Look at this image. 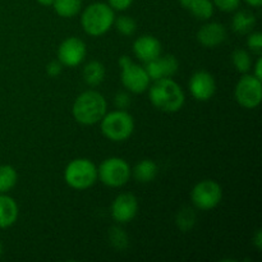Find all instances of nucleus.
Returning <instances> with one entry per match:
<instances>
[{
  "label": "nucleus",
  "instance_id": "nucleus-28",
  "mask_svg": "<svg viewBox=\"0 0 262 262\" xmlns=\"http://www.w3.org/2000/svg\"><path fill=\"white\" fill-rule=\"evenodd\" d=\"M212 4L223 12H233L238 9L241 0H212Z\"/></svg>",
  "mask_w": 262,
  "mask_h": 262
},
{
  "label": "nucleus",
  "instance_id": "nucleus-15",
  "mask_svg": "<svg viewBox=\"0 0 262 262\" xmlns=\"http://www.w3.org/2000/svg\"><path fill=\"white\" fill-rule=\"evenodd\" d=\"M227 38V30L222 23L211 22L202 26L197 32V40L205 48H216Z\"/></svg>",
  "mask_w": 262,
  "mask_h": 262
},
{
  "label": "nucleus",
  "instance_id": "nucleus-33",
  "mask_svg": "<svg viewBox=\"0 0 262 262\" xmlns=\"http://www.w3.org/2000/svg\"><path fill=\"white\" fill-rule=\"evenodd\" d=\"M261 69H262V58H258L257 63H256V66H255V74H253V76L258 79H262Z\"/></svg>",
  "mask_w": 262,
  "mask_h": 262
},
{
  "label": "nucleus",
  "instance_id": "nucleus-20",
  "mask_svg": "<svg viewBox=\"0 0 262 262\" xmlns=\"http://www.w3.org/2000/svg\"><path fill=\"white\" fill-rule=\"evenodd\" d=\"M55 13L63 18H72L79 13L82 0H54L53 5Z\"/></svg>",
  "mask_w": 262,
  "mask_h": 262
},
{
  "label": "nucleus",
  "instance_id": "nucleus-3",
  "mask_svg": "<svg viewBox=\"0 0 262 262\" xmlns=\"http://www.w3.org/2000/svg\"><path fill=\"white\" fill-rule=\"evenodd\" d=\"M114 10L105 3H92L83 10L81 17L82 27L90 36H101L114 25Z\"/></svg>",
  "mask_w": 262,
  "mask_h": 262
},
{
  "label": "nucleus",
  "instance_id": "nucleus-21",
  "mask_svg": "<svg viewBox=\"0 0 262 262\" xmlns=\"http://www.w3.org/2000/svg\"><path fill=\"white\" fill-rule=\"evenodd\" d=\"M18 174L12 165H0V193H7L17 184Z\"/></svg>",
  "mask_w": 262,
  "mask_h": 262
},
{
  "label": "nucleus",
  "instance_id": "nucleus-19",
  "mask_svg": "<svg viewBox=\"0 0 262 262\" xmlns=\"http://www.w3.org/2000/svg\"><path fill=\"white\" fill-rule=\"evenodd\" d=\"M105 78V67L100 61L92 60L83 68V79L90 86H97Z\"/></svg>",
  "mask_w": 262,
  "mask_h": 262
},
{
  "label": "nucleus",
  "instance_id": "nucleus-6",
  "mask_svg": "<svg viewBox=\"0 0 262 262\" xmlns=\"http://www.w3.org/2000/svg\"><path fill=\"white\" fill-rule=\"evenodd\" d=\"M129 164L120 158H109L104 160L97 169V177L107 187H122L130 178Z\"/></svg>",
  "mask_w": 262,
  "mask_h": 262
},
{
  "label": "nucleus",
  "instance_id": "nucleus-11",
  "mask_svg": "<svg viewBox=\"0 0 262 262\" xmlns=\"http://www.w3.org/2000/svg\"><path fill=\"white\" fill-rule=\"evenodd\" d=\"M138 211V201L132 193H122L112 205V216L119 224L132 222Z\"/></svg>",
  "mask_w": 262,
  "mask_h": 262
},
{
  "label": "nucleus",
  "instance_id": "nucleus-25",
  "mask_svg": "<svg viewBox=\"0 0 262 262\" xmlns=\"http://www.w3.org/2000/svg\"><path fill=\"white\" fill-rule=\"evenodd\" d=\"M194 222H196V215L189 209L182 210L178 214V216H177V224H178L179 229L184 230V232L191 229L193 227Z\"/></svg>",
  "mask_w": 262,
  "mask_h": 262
},
{
  "label": "nucleus",
  "instance_id": "nucleus-34",
  "mask_svg": "<svg viewBox=\"0 0 262 262\" xmlns=\"http://www.w3.org/2000/svg\"><path fill=\"white\" fill-rule=\"evenodd\" d=\"M246 3H247L248 5H251V7L255 8H260L262 5V0H246Z\"/></svg>",
  "mask_w": 262,
  "mask_h": 262
},
{
  "label": "nucleus",
  "instance_id": "nucleus-32",
  "mask_svg": "<svg viewBox=\"0 0 262 262\" xmlns=\"http://www.w3.org/2000/svg\"><path fill=\"white\" fill-rule=\"evenodd\" d=\"M253 245L256 246V248L257 250H261L262 248V233L261 230H257L255 234V237H253Z\"/></svg>",
  "mask_w": 262,
  "mask_h": 262
},
{
  "label": "nucleus",
  "instance_id": "nucleus-23",
  "mask_svg": "<svg viewBox=\"0 0 262 262\" xmlns=\"http://www.w3.org/2000/svg\"><path fill=\"white\" fill-rule=\"evenodd\" d=\"M232 61L234 64L235 69L241 73H247L251 69V56L243 49H237L232 55Z\"/></svg>",
  "mask_w": 262,
  "mask_h": 262
},
{
  "label": "nucleus",
  "instance_id": "nucleus-18",
  "mask_svg": "<svg viewBox=\"0 0 262 262\" xmlns=\"http://www.w3.org/2000/svg\"><path fill=\"white\" fill-rule=\"evenodd\" d=\"M256 25V17L253 13L248 12V10H239L237 14L233 17L232 27L237 33H248L253 30Z\"/></svg>",
  "mask_w": 262,
  "mask_h": 262
},
{
  "label": "nucleus",
  "instance_id": "nucleus-10",
  "mask_svg": "<svg viewBox=\"0 0 262 262\" xmlns=\"http://www.w3.org/2000/svg\"><path fill=\"white\" fill-rule=\"evenodd\" d=\"M86 43L78 37H68L58 49V59L63 66L77 67L86 56Z\"/></svg>",
  "mask_w": 262,
  "mask_h": 262
},
{
  "label": "nucleus",
  "instance_id": "nucleus-7",
  "mask_svg": "<svg viewBox=\"0 0 262 262\" xmlns=\"http://www.w3.org/2000/svg\"><path fill=\"white\" fill-rule=\"evenodd\" d=\"M119 66L122 68V83L128 91L142 94L148 89L151 79L145 68L133 63L128 56L119 59Z\"/></svg>",
  "mask_w": 262,
  "mask_h": 262
},
{
  "label": "nucleus",
  "instance_id": "nucleus-1",
  "mask_svg": "<svg viewBox=\"0 0 262 262\" xmlns=\"http://www.w3.org/2000/svg\"><path fill=\"white\" fill-rule=\"evenodd\" d=\"M148 97L154 106L164 113L179 112L186 100L181 86L171 78H161L154 82Z\"/></svg>",
  "mask_w": 262,
  "mask_h": 262
},
{
  "label": "nucleus",
  "instance_id": "nucleus-9",
  "mask_svg": "<svg viewBox=\"0 0 262 262\" xmlns=\"http://www.w3.org/2000/svg\"><path fill=\"white\" fill-rule=\"evenodd\" d=\"M234 95L241 106L246 109H255L260 105L262 99L261 79L251 74H246L238 81Z\"/></svg>",
  "mask_w": 262,
  "mask_h": 262
},
{
  "label": "nucleus",
  "instance_id": "nucleus-8",
  "mask_svg": "<svg viewBox=\"0 0 262 262\" xmlns=\"http://www.w3.org/2000/svg\"><path fill=\"white\" fill-rule=\"evenodd\" d=\"M192 202L200 210H211L220 204L223 199V189L217 182L205 179L193 187L191 193Z\"/></svg>",
  "mask_w": 262,
  "mask_h": 262
},
{
  "label": "nucleus",
  "instance_id": "nucleus-16",
  "mask_svg": "<svg viewBox=\"0 0 262 262\" xmlns=\"http://www.w3.org/2000/svg\"><path fill=\"white\" fill-rule=\"evenodd\" d=\"M18 219V205L12 197L0 193V228H9Z\"/></svg>",
  "mask_w": 262,
  "mask_h": 262
},
{
  "label": "nucleus",
  "instance_id": "nucleus-13",
  "mask_svg": "<svg viewBox=\"0 0 262 262\" xmlns=\"http://www.w3.org/2000/svg\"><path fill=\"white\" fill-rule=\"evenodd\" d=\"M179 63L176 56L166 55L158 56L154 60L146 63V72L151 81H158L161 78H170L178 72Z\"/></svg>",
  "mask_w": 262,
  "mask_h": 262
},
{
  "label": "nucleus",
  "instance_id": "nucleus-27",
  "mask_svg": "<svg viewBox=\"0 0 262 262\" xmlns=\"http://www.w3.org/2000/svg\"><path fill=\"white\" fill-rule=\"evenodd\" d=\"M247 45L250 48V50H252L253 53L261 54L262 51V33L261 32H252L248 36Z\"/></svg>",
  "mask_w": 262,
  "mask_h": 262
},
{
  "label": "nucleus",
  "instance_id": "nucleus-37",
  "mask_svg": "<svg viewBox=\"0 0 262 262\" xmlns=\"http://www.w3.org/2000/svg\"><path fill=\"white\" fill-rule=\"evenodd\" d=\"M2 253H3V245L2 242H0V256H2Z\"/></svg>",
  "mask_w": 262,
  "mask_h": 262
},
{
  "label": "nucleus",
  "instance_id": "nucleus-22",
  "mask_svg": "<svg viewBox=\"0 0 262 262\" xmlns=\"http://www.w3.org/2000/svg\"><path fill=\"white\" fill-rule=\"evenodd\" d=\"M188 10L197 19L205 20L214 14V4L211 0H193Z\"/></svg>",
  "mask_w": 262,
  "mask_h": 262
},
{
  "label": "nucleus",
  "instance_id": "nucleus-30",
  "mask_svg": "<svg viewBox=\"0 0 262 262\" xmlns=\"http://www.w3.org/2000/svg\"><path fill=\"white\" fill-rule=\"evenodd\" d=\"M130 104V99L127 94H118L115 96V106L119 107L120 110H124L125 107L129 106Z\"/></svg>",
  "mask_w": 262,
  "mask_h": 262
},
{
  "label": "nucleus",
  "instance_id": "nucleus-31",
  "mask_svg": "<svg viewBox=\"0 0 262 262\" xmlns=\"http://www.w3.org/2000/svg\"><path fill=\"white\" fill-rule=\"evenodd\" d=\"M61 67H63V64H61L60 61H51V63H49L48 67H46V72H48L49 76L56 77L61 73Z\"/></svg>",
  "mask_w": 262,
  "mask_h": 262
},
{
  "label": "nucleus",
  "instance_id": "nucleus-35",
  "mask_svg": "<svg viewBox=\"0 0 262 262\" xmlns=\"http://www.w3.org/2000/svg\"><path fill=\"white\" fill-rule=\"evenodd\" d=\"M192 2H193V0H179V3H181L182 7L186 8V9H188L189 5L192 4Z\"/></svg>",
  "mask_w": 262,
  "mask_h": 262
},
{
  "label": "nucleus",
  "instance_id": "nucleus-36",
  "mask_svg": "<svg viewBox=\"0 0 262 262\" xmlns=\"http://www.w3.org/2000/svg\"><path fill=\"white\" fill-rule=\"evenodd\" d=\"M38 3H40L41 5H45V7H50V5H53L54 0H37Z\"/></svg>",
  "mask_w": 262,
  "mask_h": 262
},
{
  "label": "nucleus",
  "instance_id": "nucleus-29",
  "mask_svg": "<svg viewBox=\"0 0 262 262\" xmlns=\"http://www.w3.org/2000/svg\"><path fill=\"white\" fill-rule=\"evenodd\" d=\"M132 3L133 0H107V4H109V7L112 9L119 10V12L127 10L132 5Z\"/></svg>",
  "mask_w": 262,
  "mask_h": 262
},
{
  "label": "nucleus",
  "instance_id": "nucleus-17",
  "mask_svg": "<svg viewBox=\"0 0 262 262\" xmlns=\"http://www.w3.org/2000/svg\"><path fill=\"white\" fill-rule=\"evenodd\" d=\"M133 176L140 183H150L158 176V165L150 159H145L135 166Z\"/></svg>",
  "mask_w": 262,
  "mask_h": 262
},
{
  "label": "nucleus",
  "instance_id": "nucleus-4",
  "mask_svg": "<svg viewBox=\"0 0 262 262\" xmlns=\"http://www.w3.org/2000/svg\"><path fill=\"white\" fill-rule=\"evenodd\" d=\"M100 122H101L102 135L113 142H122L128 140L135 130L133 117L125 110L119 109L105 114Z\"/></svg>",
  "mask_w": 262,
  "mask_h": 262
},
{
  "label": "nucleus",
  "instance_id": "nucleus-2",
  "mask_svg": "<svg viewBox=\"0 0 262 262\" xmlns=\"http://www.w3.org/2000/svg\"><path fill=\"white\" fill-rule=\"evenodd\" d=\"M72 112L79 124H96L106 114V100L100 92L86 91L77 97Z\"/></svg>",
  "mask_w": 262,
  "mask_h": 262
},
{
  "label": "nucleus",
  "instance_id": "nucleus-14",
  "mask_svg": "<svg viewBox=\"0 0 262 262\" xmlns=\"http://www.w3.org/2000/svg\"><path fill=\"white\" fill-rule=\"evenodd\" d=\"M133 51L135 55L140 60L148 63L154 60L161 54V43L156 37L150 35H143L138 37L133 43Z\"/></svg>",
  "mask_w": 262,
  "mask_h": 262
},
{
  "label": "nucleus",
  "instance_id": "nucleus-5",
  "mask_svg": "<svg viewBox=\"0 0 262 262\" xmlns=\"http://www.w3.org/2000/svg\"><path fill=\"white\" fill-rule=\"evenodd\" d=\"M64 181L69 187L78 191L90 188L97 181V168L89 159H76L67 165Z\"/></svg>",
  "mask_w": 262,
  "mask_h": 262
},
{
  "label": "nucleus",
  "instance_id": "nucleus-12",
  "mask_svg": "<svg viewBox=\"0 0 262 262\" xmlns=\"http://www.w3.org/2000/svg\"><path fill=\"white\" fill-rule=\"evenodd\" d=\"M189 91L192 96L199 101H207L214 96L216 91L215 79L209 72L199 71L189 79Z\"/></svg>",
  "mask_w": 262,
  "mask_h": 262
},
{
  "label": "nucleus",
  "instance_id": "nucleus-26",
  "mask_svg": "<svg viewBox=\"0 0 262 262\" xmlns=\"http://www.w3.org/2000/svg\"><path fill=\"white\" fill-rule=\"evenodd\" d=\"M110 241H112V245L118 250H123L128 245L127 234L124 233V230L119 229V228H113L110 230Z\"/></svg>",
  "mask_w": 262,
  "mask_h": 262
},
{
  "label": "nucleus",
  "instance_id": "nucleus-24",
  "mask_svg": "<svg viewBox=\"0 0 262 262\" xmlns=\"http://www.w3.org/2000/svg\"><path fill=\"white\" fill-rule=\"evenodd\" d=\"M114 25L117 27L118 32H120L124 36H132L137 30V25L133 18L128 15H120L119 18L114 19Z\"/></svg>",
  "mask_w": 262,
  "mask_h": 262
}]
</instances>
